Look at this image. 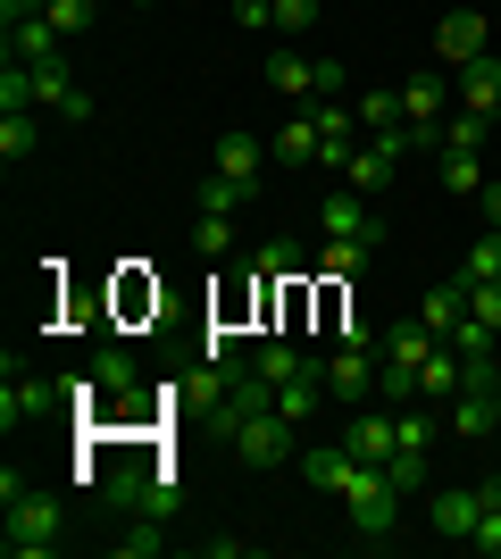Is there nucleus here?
Returning a JSON list of instances; mask_svg holds the SVG:
<instances>
[{
    "label": "nucleus",
    "mask_w": 501,
    "mask_h": 559,
    "mask_svg": "<svg viewBox=\"0 0 501 559\" xmlns=\"http://www.w3.org/2000/svg\"><path fill=\"white\" fill-rule=\"evenodd\" d=\"M9 559H50L68 551V501H50V492H17L9 501Z\"/></svg>",
    "instance_id": "nucleus-1"
},
{
    "label": "nucleus",
    "mask_w": 501,
    "mask_h": 559,
    "mask_svg": "<svg viewBox=\"0 0 501 559\" xmlns=\"http://www.w3.org/2000/svg\"><path fill=\"white\" fill-rule=\"evenodd\" d=\"M226 443H235L251 467H293V460H301V426H293L285 409H251V418H242Z\"/></svg>",
    "instance_id": "nucleus-2"
},
{
    "label": "nucleus",
    "mask_w": 501,
    "mask_h": 559,
    "mask_svg": "<svg viewBox=\"0 0 501 559\" xmlns=\"http://www.w3.org/2000/svg\"><path fill=\"white\" fill-rule=\"evenodd\" d=\"M68 401V384H43V376H17V359H9V384H0V435H34V426L50 418Z\"/></svg>",
    "instance_id": "nucleus-3"
},
{
    "label": "nucleus",
    "mask_w": 501,
    "mask_h": 559,
    "mask_svg": "<svg viewBox=\"0 0 501 559\" xmlns=\"http://www.w3.org/2000/svg\"><path fill=\"white\" fill-rule=\"evenodd\" d=\"M318 234H326V242H368V251H377L384 242V217H377V201H368V192H326V210H318Z\"/></svg>",
    "instance_id": "nucleus-4"
},
{
    "label": "nucleus",
    "mask_w": 501,
    "mask_h": 559,
    "mask_svg": "<svg viewBox=\"0 0 501 559\" xmlns=\"http://www.w3.org/2000/svg\"><path fill=\"white\" fill-rule=\"evenodd\" d=\"M301 476H310V492H326V501H351V485L368 476V460H359L351 443H318V451H301Z\"/></svg>",
    "instance_id": "nucleus-5"
},
{
    "label": "nucleus",
    "mask_w": 501,
    "mask_h": 559,
    "mask_svg": "<svg viewBox=\"0 0 501 559\" xmlns=\"http://www.w3.org/2000/svg\"><path fill=\"white\" fill-rule=\"evenodd\" d=\"M343 443H351L368 467H384L393 451H402V409H393V401H377V409H351V435H343Z\"/></svg>",
    "instance_id": "nucleus-6"
},
{
    "label": "nucleus",
    "mask_w": 501,
    "mask_h": 559,
    "mask_svg": "<svg viewBox=\"0 0 501 559\" xmlns=\"http://www.w3.org/2000/svg\"><path fill=\"white\" fill-rule=\"evenodd\" d=\"M318 376H326L334 401H377V359H368L359 343H334L326 359H318Z\"/></svg>",
    "instance_id": "nucleus-7"
},
{
    "label": "nucleus",
    "mask_w": 501,
    "mask_h": 559,
    "mask_svg": "<svg viewBox=\"0 0 501 559\" xmlns=\"http://www.w3.org/2000/svg\"><path fill=\"white\" fill-rule=\"evenodd\" d=\"M434 50H443L452 68H468V59H485V50H493V17H485V9H452V17L434 25Z\"/></svg>",
    "instance_id": "nucleus-8"
},
{
    "label": "nucleus",
    "mask_w": 501,
    "mask_h": 559,
    "mask_svg": "<svg viewBox=\"0 0 501 559\" xmlns=\"http://www.w3.org/2000/svg\"><path fill=\"white\" fill-rule=\"evenodd\" d=\"M477 518H485V492H477V485H443V492H427V526H434V535L468 543V535H477Z\"/></svg>",
    "instance_id": "nucleus-9"
},
{
    "label": "nucleus",
    "mask_w": 501,
    "mask_h": 559,
    "mask_svg": "<svg viewBox=\"0 0 501 559\" xmlns=\"http://www.w3.org/2000/svg\"><path fill=\"white\" fill-rule=\"evenodd\" d=\"M210 176H226V185L251 201V192L267 185V151H260L251 134H217V167H210Z\"/></svg>",
    "instance_id": "nucleus-10"
},
{
    "label": "nucleus",
    "mask_w": 501,
    "mask_h": 559,
    "mask_svg": "<svg viewBox=\"0 0 501 559\" xmlns=\"http://www.w3.org/2000/svg\"><path fill=\"white\" fill-rule=\"evenodd\" d=\"M267 93H276V100H310L318 93V59H310V50H293V43H276V50H267Z\"/></svg>",
    "instance_id": "nucleus-11"
},
{
    "label": "nucleus",
    "mask_w": 501,
    "mask_h": 559,
    "mask_svg": "<svg viewBox=\"0 0 501 559\" xmlns=\"http://www.w3.org/2000/svg\"><path fill=\"white\" fill-rule=\"evenodd\" d=\"M452 100H460V109H477V117L501 109V50H485V59H468V68H460Z\"/></svg>",
    "instance_id": "nucleus-12"
},
{
    "label": "nucleus",
    "mask_w": 501,
    "mask_h": 559,
    "mask_svg": "<svg viewBox=\"0 0 501 559\" xmlns=\"http://www.w3.org/2000/svg\"><path fill=\"white\" fill-rule=\"evenodd\" d=\"M9 59H25V68H50V59H68V34L50 17H17L9 25Z\"/></svg>",
    "instance_id": "nucleus-13"
},
{
    "label": "nucleus",
    "mask_w": 501,
    "mask_h": 559,
    "mask_svg": "<svg viewBox=\"0 0 501 559\" xmlns=\"http://www.w3.org/2000/svg\"><path fill=\"white\" fill-rule=\"evenodd\" d=\"M460 384H468V350L434 343L427 368H418V401H460Z\"/></svg>",
    "instance_id": "nucleus-14"
},
{
    "label": "nucleus",
    "mask_w": 501,
    "mask_h": 559,
    "mask_svg": "<svg viewBox=\"0 0 501 559\" xmlns=\"http://www.w3.org/2000/svg\"><path fill=\"white\" fill-rule=\"evenodd\" d=\"M402 117L418 126V134H427V151H434V126L452 117V84H434V75H418V84L402 93Z\"/></svg>",
    "instance_id": "nucleus-15"
},
{
    "label": "nucleus",
    "mask_w": 501,
    "mask_h": 559,
    "mask_svg": "<svg viewBox=\"0 0 501 559\" xmlns=\"http://www.w3.org/2000/svg\"><path fill=\"white\" fill-rule=\"evenodd\" d=\"M377 350L393 359V368H427V350H434V326H427V318H402V326H384V334H377Z\"/></svg>",
    "instance_id": "nucleus-16"
},
{
    "label": "nucleus",
    "mask_w": 501,
    "mask_h": 559,
    "mask_svg": "<svg viewBox=\"0 0 501 559\" xmlns=\"http://www.w3.org/2000/svg\"><path fill=\"white\" fill-rule=\"evenodd\" d=\"M93 376H100V393L143 401V376H134V350H126V343H100V350H93Z\"/></svg>",
    "instance_id": "nucleus-17"
},
{
    "label": "nucleus",
    "mask_w": 501,
    "mask_h": 559,
    "mask_svg": "<svg viewBox=\"0 0 501 559\" xmlns=\"http://www.w3.org/2000/svg\"><path fill=\"white\" fill-rule=\"evenodd\" d=\"M393 167H402V159H393V151H377V142H359V151H351V167H343V185L377 201V192L393 185Z\"/></svg>",
    "instance_id": "nucleus-18"
},
{
    "label": "nucleus",
    "mask_w": 501,
    "mask_h": 559,
    "mask_svg": "<svg viewBox=\"0 0 501 559\" xmlns=\"http://www.w3.org/2000/svg\"><path fill=\"white\" fill-rule=\"evenodd\" d=\"M34 142H43V109H0V159H34Z\"/></svg>",
    "instance_id": "nucleus-19"
},
{
    "label": "nucleus",
    "mask_w": 501,
    "mask_h": 559,
    "mask_svg": "<svg viewBox=\"0 0 501 559\" xmlns=\"http://www.w3.org/2000/svg\"><path fill=\"white\" fill-rule=\"evenodd\" d=\"M418 318H427L434 334H452L460 318H468V276H452V284H434L427 301H418Z\"/></svg>",
    "instance_id": "nucleus-20"
},
{
    "label": "nucleus",
    "mask_w": 501,
    "mask_h": 559,
    "mask_svg": "<svg viewBox=\"0 0 501 559\" xmlns=\"http://www.w3.org/2000/svg\"><path fill=\"white\" fill-rule=\"evenodd\" d=\"M443 192H485V151H434Z\"/></svg>",
    "instance_id": "nucleus-21"
},
{
    "label": "nucleus",
    "mask_w": 501,
    "mask_h": 559,
    "mask_svg": "<svg viewBox=\"0 0 501 559\" xmlns=\"http://www.w3.org/2000/svg\"><path fill=\"white\" fill-rule=\"evenodd\" d=\"M276 167H318V117H285V134H276Z\"/></svg>",
    "instance_id": "nucleus-22"
},
{
    "label": "nucleus",
    "mask_w": 501,
    "mask_h": 559,
    "mask_svg": "<svg viewBox=\"0 0 501 559\" xmlns=\"http://www.w3.org/2000/svg\"><path fill=\"white\" fill-rule=\"evenodd\" d=\"M485 126H493V117H477V109H452L443 126H434V151H485Z\"/></svg>",
    "instance_id": "nucleus-23"
},
{
    "label": "nucleus",
    "mask_w": 501,
    "mask_h": 559,
    "mask_svg": "<svg viewBox=\"0 0 501 559\" xmlns=\"http://www.w3.org/2000/svg\"><path fill=\"white\" fill-rule=\"evenodd\" d=\"M402 126H409L402 93H368V100H359V134H368V142H377V134H402Z\"/></svg>",
    "instance_id": "nucleus-24"
},
{
    "label": "nucleus",
    "mask_w": 501,
    "mask_h": 559,
    "mask_svg": "<svg viewBox=\"0 0 501 559\" xmlns=\"http://www.w3.org/2000/svg\"><path fill=\"white\" fill-rule=\"evenodd\" d=\"M242 359H251V368H260L267 384H293V376L310 368V359H301V350H293V343H260V350H242Z\"/></svg>",
    "instance_id": "nucleus-25"
},
{
    "label": "nucleus",
    "mask_w": 501,
    "mask_h": 559,
    "mask_svg": "<svg viewBox=\"0 0 501 559\" xmlns=\"http://www.w3.org/2000/svg\"><path fill=\"white\" fill-rule=\"evenodd\" d=\"M192 251H201V259H226V251H235V210H201V226H192Z\"/></svg>",
    "instance_id": "nucleus-26"
},
{
    "label": "nucleus",
    "mask_w": 501,
    "mask_h": 559,
    "mask_svg": "<svg viewBox=\"0 0 501 559\" xmlns=\"http://www.w3.org/2000/svg\"><path fill=\"white\" fill-rule=\"evenodd\" d=\"M359 267H368V242H326L318 251V276H334V284H351Z\"/></svg>",
    "instance_id": "nucleus-27"
},
{
    "label": "nucleus",
    "mask_w": 501,
    "mask_h": 559,
    "mask_svg": "<svg viewBox=\"0 0 501 559\" xmlns=\"http://www.w3.org/2000/svg\"><path fill=\"white\" fill-rule=\"evenodd\" d=\"M159 526H167V518H126V526H118V551H126V559H143V551H159V543H167Z\"/></svg>",
    "instance_id": "nucleus-28"
},
{
    "label": "nucleus",
    "mask_w": 501,
    "mask_h": 559,
    "mask_svg": "<svg viewBox=\"0 0 501 559\" xmlns=\"http://www.w3.org/2000/svg\"><path fill=\"white\" fill-rule=\"evenodd\" d=\"M434 451V418L427 409H402V451H393V460H427Z\"/></svg>",
    "instance_id": "nucleus-29"
},
{
    "label": "nucleus",
    "mask_w": 501,
    "mask_h": 559,
    "mask_svg": "<svg viewBox=\"0 0 501 559\" xmlns=\"http://www.w3.org/2000/svg\"><path fill=\"white\" fill-rule=\"evenodd\" d=\"M377 401H418V368H393V359H377Z\"/></svg>",
    "instance_id": "nucleus-30"
},
{
    "label": "nucleus",
    "mask_w": 501,
    "mask_h": 559,
    "mask_svg": "<svg viewBox=\"0 0 501 559\" xmlns=\"http://www.w3.org/2000/svg\"><path fill=\"white\" fill-rule=\"evenodd\" d=\"M468 318H477L485 334H501V276H485V284H468Z\"/></svg>",
    "instance_id": "nucleus-31"
},
{
    "label": "nucleus",
    "mask_w": 501,
    "mask_h": 559,
    "mask_svg": "<svg viewBox=\"0 0 501 559\" xmlns=\"http://www.w3.org/2000/svg\"><path fill=\"white\" fill-rule=\"evenodd\" d=\"M43 17H50V25H59V34L75 43V34L93 25V0H43Z\"/></svg>",
    "instance_id": "nucleus-32"
},
{
    "label": "nucleus",
    "mask_w": 501,
    "mask_h": 559,
    "mask_svg": "<svg viewBox=\"0 0 501 559\" xmlns=\"http://www.w3.org/2000/svg\"><path fill=\"white\" fill-rule=\"evenodd\" d=\"M310 25H318V0H276V34H285V43L310 34Z\"/></svg>",
    "instance_id": "nucleus-33"
},
{
    "label": "nucleus",
    "mask_w": 501,
    "mask_h": 559,
    "mask_svg": "<svg viewBox=\"0 0 501 559\" xmlns=\"http://www.w3.org/2000/svg\"><path fill=\"white\" fill-rule=\"evenodd\" d=\"M235 25L242 34H276V0H235Z\"/></svg>",
    "instance_id": "nucleus-34"
},
{
    "label": "nucleus",
    "mask_w": 501,
    "mask_h": 559,
    "mask_svg": "<svg viewBox=\"0 0 501 559\" xmlns=\"http://www.w3.org/2000/svg\"><path fill=\"white\" fill-rule=\"evenodd\" d=\"M343 84H351V68H343V59H318V93L310 100H343Z\"/></svg>",
    "instance_id": "nucleus-35"
},
{
    "label": "nucleus",
    "mask_w": 501,
    "mask_h": 559,
    "mask_svg": "<svg viewBox=\"0 0 501 559\" xmlns=\"http://www.w3.org/2000/svg\"><path fill=\"white\" fill-rule=\"evenodd\" d=\"M384 476H393V485L418 501V485H427V460H384Z\"/></svg>",
    "instance_id": "nucleus-36"
},
{
    "label": "nucleus",
    "mask_w": 501,
    "mask_h": 559,
    "mask_svg": "<svg viewBox=\"0 0 501 559\" xmlns=\"http://www.w3.org/2000/svg\"><path fill=\"white\" fill-rule=\"evenodd\" d=\"M468 543H477L485 559H501V510H485V518H477V535H468Z\"/></svg>",
    "instance_id": "nucleus-37"
},
{
    "label": "nucleus",
    "mask_w": 501,
    "mask_h": 559,
    "mask_svg": "<svg viewBox=\"0 0 501 559\" xmlns=\"http://www.w3.org/2000/svg\"><path fill=\"white\" fill-rule=\"evenodd\" d=\"M477 201H485V226H501V185H493V176H485V192H477Z\"/></svg>",
    "instance_id": "nucleus-38"
},
{
    "label": "nucleus",
    "mask_w": 501,
    "mask_h": 559,
    "mask_svg": "<svg viewBox=\"0 0 501 559\" xmlns=\"http://www.w3.org/2000/svg\"><path fill=\"white\" fill-rule=\"evenodd\" d=\"M493 17H501V0H493Z\"/></svg>",
    "instance_id": "nucleus-39"
}]
</instances>
